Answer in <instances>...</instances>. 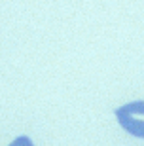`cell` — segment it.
I'll use <instances>...</instances> for the list:
<instances>
[{
    "label": "cell",
    "mask_w": 144,
    "mask_h": 146,
    "mask_svg": "<svg viewBox=\"0 0 144 146\" xmlns=\"http://www.w3.org/2000/svg\"><path fill=\"white\" fill-rule=\"evenodd\" d=\"M116 118L127 133L144 139V101L123 104L121 108L116 110Z\"/></svg>",
    "instance_id": "obj_1"
},
{
    "label": "cell",
    "mask_w": 144,
    "mask_h": 146,
    "mask_svg": "<svg viewBox=\"0 0 144 146\" xmlns=\"http://www.w3.org/2000/svg\"><path fill=\"white\" fill-rule=\"evenodd\" d=\"M10 146H34V144H32V141L29 139V137H17Z\"/></svg>",
    "instance_id": "obj_2"
}]
</instances>
